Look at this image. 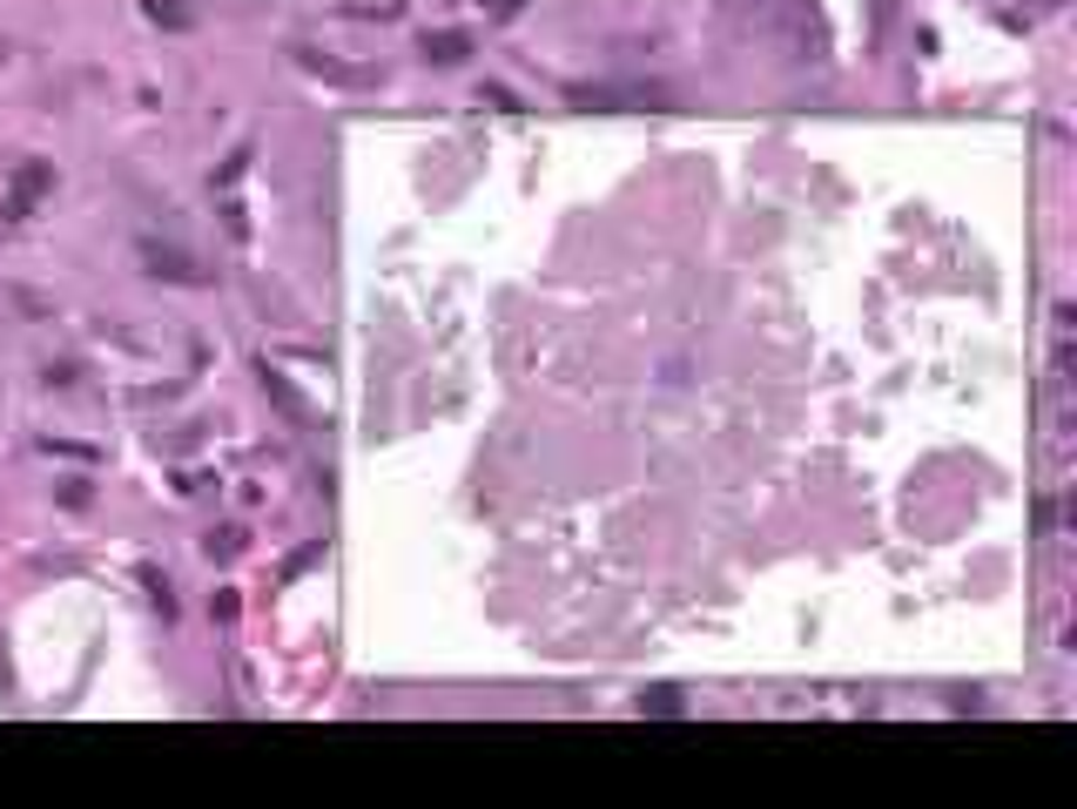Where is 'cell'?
<instances>
[{
  "instance_id": "cell-1",
  "label": "cell",
  "mask_w": 1077,
  "mask_h": 809,
  "mask_svg": "<svg viewBox=\"0 0 1077 809\" xmlns=\"http://www.w3.org/2000/svg\"><path fill=\"white\" fill-rule=\"evenodd\" d=\"M142 270L148 277H169V284H203L210 270L195 263L182 243H169V237H142Z\"/></svg>"
},
{
  "instance_id": "cell-2",
  "label": "cell",
  "mask_w": 1077,
  "mask_h": 809,
  "mask_svg": "<svg viewBox=\"0 0 1077 809\" xmlns=\"http://www.w3.org/2000/svg\"><path fill=\"white\" fill-rule=\"evenodd\" d=\"M310 74H331L337 88H371L378 82V68H357V61H337V55H316V48H290Z\"/></svg>"
},
{
  "instance_id": "cell-3",
  "label": "cell",
  "mask_w": 1077,
  "mask_h": 809,
  "mask_svg": "<svg viewBox=\"0 0 1077 809\" xmlns=\"http://www.w3.org/2000/svg\"><path fill=\"white\" fill-rule=\"evenodd\" d=\"M418 55L438 61V68H458V61H471V34H458V27H424V34H418Z\"/></svg>"
},
{
  "instance_id": "cell-4",
  "label": "cell",
  "mask_w": 1077,
  "mask_h": 809,
  "mask_svg": "<svg viewBox=\"0 0 1077 809\" xmlns=\"http://www.w3.org/2000/svg\"><path fill=\"white\" fill-rule=\"evenodd\" d=\"M55 189V163H21L14 169V197H8V216H21V210H34Z\"/></svg>"
},
{
  "instance_id": "cell-5",
  "label": "cell",
  "mask_w": 1077,
  "mask_h": 809,
  "mask_svg": "<svg viewBox=\"0 0 1077 809\" xmlns=\"http://www.w3.org/2000/svg\"><path fill=\"white\" fill-rule=\"evenodd\" d=\"M142 14H148L155 27H169V34H189V27H195V8H189V0H142Z\"/></svg>"
},
{
  "instance_id": "cell-6",
  "label": "cell",
  "mask_w": 1077,
  "mask_h": 809,
  "mask_svg": "<svg viewBox=\"0 0 1077 809\" xmlns=\"http://www.w3.org/2000/svg\"><path fill=\"white\" fill-rule=\"evenodd\" d=\"M681 709H687L681 688H647V695H641V715H681Z\"/></svg>"
},
{
  "instance_id": "cell-7",
  "label": "cell",
  "mask_w": 1077,
  "mask_h": 809,
  "mask_svg": "<svg viewBox=\"0 0 1077 809\" xmlns=\"http://www.w3.org/2000/svg\"><path fill=\"white\" fill-rule=\"evenodd\" d=\"M263 384H270V392H276V405H284V418H297V426H303V418H310V405H303V398L290 392V384H284V378H276V371H270V365H263Z\"/></svg>"
},
{
  "instance_id": "cell-8",
  "label": "cell",
  "mask_w": 1077,
  "mask_h": 809,
  "mask_svg": "<svg viewBox=\"0 0 1077 809\" xmlns=\"http://www.w3.org/2000/svg\"><path fill=\"white\" fill-rule=\"evenodd\" d=\"M55 499H61L68 513H82L88 499H95V486H88V479H61V486H55Z\"/></svg>"
},
{
  "instance_id": "cell-9",
  "label": "cell",
  "mask_w": 1077,
  "mask_h": 809,
  "mask_svg": "<svg viewBox=\"0 0 1077 809\" xmlns=\"http://www.w3.org/2000/svg\"><path fill=\"white\" fill-rule=\"evenodd\" d=\"M243 554V526H223V533H210V560H236Z\"/></svg>"
},
{
  "instance_id": "cell-10",
  "label": "cell",
  "mask_w": 1077,
  "mask_h": 809,
  "mask_svg": "<svg viewBox=\"0 0 1077 809\" xmlns=\"http://www.w3.org/2000/svg\"><path fill=\"white\" fill-rule=\"evenodd\" d=\"M316 560H324V547H316V539H310V547H297V554L284 560V581H297V573H310Z\"/></svg>"
},
{
  "instance_id": "cell-11",
  "label": "cell",
  "mask_w": 1077,
  "mask_h": 809,
  "mask_svg": "<svg viewBox=\"0 0 1077 809\" xmlns=\"http://www.w3.org/2000/svg\"><path fill=\"white\" fill-rule=\"evenodd\" d=\"M142 581H148L155 607H163V621H176V594H169V581H163V573H142Z\"/></svg>"
},
{
  "instance_id": "cell-12",
  "label": "cell",
  "mask_w": 1077,
  "mask_h": 809,
  "mask_svg": "<svg viewBox=\"0 0 1077 809\" xmlns=\"http://www.w3.org/2000/svg\"><path fill=\"white\" fill-rule=\"evenodd\" d=\"M243 169H250V142H243V148H236V156H229V163L216 169V189H229V182H236V176H243Z\"/></svg>"
},
{
  "instance_id": "cell-13",
  "label": "cell",
  "mask_w": 1077,
  "mask_h": 809,
  "mask_svg": "<svg viewBox=\"0 0 1077 809\" xmlns=\"http://www.w3.org/2000/svg\"><path fill=\"white\" fill-rule=\"evenodd\" d=\"M210 614H216V621H236V614H243V594H236V587H223V594L210 600Z\"/></svg>"
},
{
  "instance_id": "cell-14",
  "label": "cell",
  "mask_w": 1077,
  "mask_h": 809,
  "mask_svg": "<svg viewBox=\"0 0 1077 809\" xmlns=\"http://www.w3.org/2000/svg\"><path fill=\"white\" fill-rule=\"evenodd\" d=\"M869 21H875V34H889L896 27V0H869Z\"/></svg>"
},
{
  "instance_id": "cell-15",
  "label": "cell",
  "mask_w": 1077,
  "mask_h": 809,
  "mask_svg": "<svg viewBox=\"0 0 1077 809\" xmlns=\"http://www.w3.org/2000/svg\"><path fill=\"white\" fill-rule=\"evenodd\" d=\"M478 8H486V21H512L518 8H526V0H478Z\"/></svg>"
},
{
  "instance_id": "cell-16",
  "label": "cell",
  "mask_w": 1077,
  "mask_h": 809,
  "mask_svg": "<svg viewBox=\"0 0 1077 809\" xmlns=\"http://www.w3.org/2000/svg\"><path fill=\"white\" fill-rule=\"evenodd\" d=\"M478 102H492V108H505V115L518 108V95H512V88H478Z\"/></svg>"
}]
</instances>
